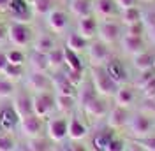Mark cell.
<instances>
[{"label":"cell","instance_id":"1","mask_svg":"<svg viewBox=\"0 0 155 151\" xmlns=\"http://www.w3.org/2000/svg\"><path fill=\"white\" fill-rule=\"evenodd\" d=\"M90 81L95 88V92L99 97H115L116 90H118V85L107 76L106 69L104 67H92L90 69Z\"/></svg>","mask_w":155,"mask_h":151},{"label":"cell","instance_id":"2","mask_svg":"<svg viewBox=\"0 0 155 151\" xmlns=\"http://www.w3.org/2000/svg\"><path fill=\"white\" fill-rule=\"evenodd\" d=\"M7 39L14 47H23L34 42V30L30 28L28 23L12 21L7 27Z\"/></svg>","mask_w":155,"mask_h":151},{"label":"cell","instance_id":"3","mask_svg":"<svg viewBox=\"0 0 155 151\" xmlns=\"http://www.w3.org/2000/svg\"><path fill=\"white\" fill-rule=\"evenodd\" d=\"M127 127L136 139H145V137H150V132L153 128V120L146 113H136L129 118Z\"/></svg>","mask_w":155,"mask_h":151},{"label":"cell","instance_id":"4","mask_svg":"<svg viewBox=\"0 0 155 151\" xmlns=\"http://www.w3.org/2000/svg\"><path fill=\"white\" fill-rule=\"evenodd\" d=\"M87 53H88V60H90V65L92 67H104L111 60L109 46L104 44L102 40H99V39L88 44Z\"/></svg>","mask_w":155,"mask_h":151},{"label":"cell","instance_id":"5","mask_svg":"<svg viewBox=\"0 0 155 151\" xmlns=\"http://www.w3.org/2000/svg\"><path fill=\"white\" fill-rule=\"evenodd\" d=\"M32 104H34V114L39 118H49V114L55 109V95L51 92H42V93L32 95Z\"/></svg>","mask_w":155,"mask_h":151},{"label":"cell","instance_id":"6","mask_svg":"<svg viewBox=\"0 0 155 151\" xmlns=\"http://www.w3.org/2000/svg\"><path fill=\"white\" fill-rule=\"evenodd\" d=\"M122 37V28L120 23H116L115 19H102L99 23V30H97V39L102 40L104 44H113Z\"/></svg>","mask_w":155,"mask_h":151},{"label":"cell","instance_id":"7","mask_svg":"<svg viewBox=\"0 0 155 151\" xmlns=\"http://www.w3.org/2000/svg\"><path fill=\"white\" fill-rule=\"evenodd\" d=\"M67 127H69V118H65V116L49 118L48 123H46L48 139L53 142H62L67 137Z\"/></svg>","mask_w":155,"mask_h":151},{"label":"cell","instance_id":"8","mask_svg":"<svg viewBox=\"0 0 155 151\" xmlns=\"http://www.w3.org/2000/svg\"><path fill=\"white\" fill-rule=\"evenodd\" d=\"M12 107L18 113L19 120L34 114V104H32V93L27 90H19L12 95Z\"/></svg>","mask_w":155,"mask_h":151},{"label":"cell","instance_id":"9","mask_svg":"<svg viewBox=\"0 0 155 151\" xmlns=\"http://www.w3.org/2000/svg\"><path fill=\"white\" fill-rule=\"evenodd\" d=\"M27 88L34 93H42V92H49L53 90V81L46 72H35L32 70L27 77Z\"/></svg>","mask_w":155,"mask_h":151},{"label":"cell","instance_id":"10","mask_svg":"<svg viewBox=\"0 0 155 151\" xmlns=\"http://www.w3.org/2000/svg\"><path fill=\"white\" fill-rule=\"evenodd\" d=\"M42 128H44V121H42V118H39L35 114H30L27 118L19 120V130H21V133L27 139L39 137L41 132H42Z\"/></svg>","mask_w":155,"mask_h":151},{"label":"cell","instance_id":"11","mask_svg":"<svg viewBox=\"0 0 155 151\" xmlns=\"http://www.w3.org/2000/svg\"><path fill=\"white\" fill-rule=\"evenodd\" d=\"M46 23H48V27H49L51 32L62 34V32H65L67 27H69V16L64 9L53 7V9L46 14Z\"/></svg>","mask_w":155,"mask_h":151},{"label":"cell","instance_id":"12","mask_svg":"<svg viewBox=\"0 0 155 151\" xmlns=\"http://www.w3.org/2000/svg\"><path fill=\"white\" fill-rule=\"evenodd\" d=\"M97 30H99V19L90 14V16H85V18L78 19V34L81 37H85L87 40H94L97 37Z\"/></svg>","mask_w":155,"mask_h":151},{"label":"cell","instance_id":"13","mask_svg":"<svg viewBox=\"0 0 155 151\" xmlns=\"http://www.w3.org/2000/svg\"><path fill=\"white\" fill-rule=\"evenodd\" d=\"M12 14L14 21H19V23H28L32 21V7L25 0H11L9 2V9H7Z\"/></svg>","mask_w":155,"mask_h":151},{"label":"cell","instance_id":"14","mask_svg":"<svg viewBox=\"0 0 155 151\" xmlns=\"http://www.w3.org/2000/svg\"><path fill=\"white\" fill-rule=\"evenodd\" d=\"M129 118H130V113L125 107H120V105H115L113 109H109L107 113V127L113 128V130H118V128H124L129 123Z\"/></svg>","mask_w":155,"mask_h":151},{"label":"cell","instance_id":"15","mask_svg":"<svg viewBox=\"0 0 155 151\" xmlns=\"http://www.w3.org/2000/svg\"><path fill=\"white\" fill-rule=\"evenodd\" d=\"M16 127H19V116L14 111L12 105H2L0 107V130L12 132Z\"/></svg>","mask_w":155,"mask_h":151},{"label":"cell","instance_id":"16","mask_svg":"<svg viewBox=\"0 0 155 151\" xmlns=\"http://www.w3.org/2000/svg\"><path fill=\"white\" fill-rule=\"evenodd\" d=\"M104 69H106L107 76H109L118 86L124 85V83L127 81V69H125V65H124L122 60H118V58H111L106 65H104Z\"/></svg>","mask_w":155,"mask_h":151},{"label":"cell","instance_id":"17","mask_svg":"<svg viewBox=\"0 0 155 151\" xmlns=\"http://www.w3.org/2000/svg\"><path fill=\"white\" fill-rule=\"evenodd\" d=\"M94 12L102 19H113L120 14L115 0H94Z\"/></svg>","mask_w":155,"mask_h":151},{"label":"cell","instance_id":"18","mask_svg":"<svg viewBox=\"0 0 155 151\" xmlns=\"http://www.w3.org/2000/svg\"><path fill=\"white\" fill-rule=\"evenodd\" d=\"M83 111H85V114H87L88 118H92V120H99V118L107 116V113H109V105H107V102H106L104 97H95L90 104L83 107Z\"/></svg>","mask_w":155,"mask_h":151},{"label":"cell","instance_id":"19","mask_svg":"<svg viewBox=\"0 0 155 151\" xmlns=\"http://www.w3.org/2000/svg\"><path fill=\"white\" fill-rule=\"evenodd\" d=\"M120 46L124 49V53L134 56L137 53L145 51V40H143V37H134V35L124 34V35L120 37Z\"/></svg>","mask_w":155,"mask_h":151},{"label":"cell","instance_id":"20","mask_svg":"<svg viewBox=\"0 0 155 151\" xmlns=\"http://www.w3.org/2000/svg\"><path fill=\"white\" fill-rule=\"evenodd\" d=\"M88 135V127L83 123V120H79L78 116H71L69 118V127H67V137L71 141H83Z\"/></svg>","mask_w":155,"mask_h":151},{"label":"cell","instance_id":"21","mask_svg":"<svg viewBox=\"0 0 155 151\" xmlns=\"http://www.w3.org/2000/svg\"><path fill=\"white\" fill-rule=\"evenodd\" d=\"M76 104L81 105V109L85 107V105H88L95 97H99L95 92V88H94V85H92V81L90 79H83V83L78 86V90H76Z\"/></svg>","mask_w":155,"mask_h":151},{"label":"cell","instance_id":"22","mask_svg":"<svg viewBox=\"0 0 155 151\" xmlns=\"http://www.w3.org/2000/svg\"><path fill=\"white\" fill-rule=\"evenodd\" d=\"M53 81V90H55V95H74L76 97V86L69 81L65 74H55V77H51Z\"/></svg>","mask_w":155,"mask_h":151},{"label":"cell","instance_id":"23","mask_svg":"<svg viewBox=\"0 0 155 151\" xmlns=\"http://www.w3.org/2000/svg\"><path fill=\"white\" fill-rule=\"evenodd\" d=\"M136 98V90L132 86H127V85H120L118 86V90H116L115 93V105H120V107H125L129 109L130 104L134 102Z\"/></svg>","mask_w":155,"mask_h":151},{"label":"cell","instance_id":"24","mask_svg":"<svg viewBox=\"0 0 155 151\" xmlns=\"http://www.w3.org/2000/svg\"><path fill=\"white\" fill-rule=\"evenodd\" d=\"M69 11L78 19L90 16L94 12V2L92 0H69Z\"/></svg>","mask_w":155,"mask_h":151},{"label":"cell","instance_id":"25","mask_svg":"<svg viewBox=\"0 0 155 151\" xmlns=\"http://www.w3.org/2000/svg\"><path fill=\"white\" fill-rule=\"evenodd\" d=\"M57 47V40L51 34H41L34 42H32V51H37V53H44L48 55L51 49Z\"/></svg>","mask_w":155,"mask_h":151},{"label":"cell","instance_id":"26","mask_svg":"<svg viewBox=\"0 0 155 151\" xmlns=\"http://www.w3.org/2000/svg\"><path fill=\"white\" fill-rule=\"evenodd\" d=\"M88 44H90V40H87L85 37H81L78 32H71V34L67 35V42H65V47L79 55V53L87 51Z\"/></svg>","mask_w":155,"mask_h":151},{"label":"cell","instance_id":"27","mask_svg":"<svg viewBox=\"0 0 155 151\" xmlns=\"http://www.w3.org/2000/svg\"><path fill=\"white\" fill-rule=\"evenodd\" d=\"M153 60H155V55H152L150 51H141L132 56V65L141 72V70H148V69H153Z\"/></svg>","mask_w":155,"mask_h":151},{"label":"cell","instance_id":"28","mask_svg":"<svg viewBox=\"0 0 155 151\" xmlns=\"http://www.w3.org/2000/svg\"><path fill=\"white\" fill-rule=\"evenodd\" d=\"M120 21L129 27V25H134V23H139V21H143V12L139 7H129V9H124L120 11Z\"/></svg>","mask_w":155,"mask_h":151},{"label":"cell","instance_id":"29","mask_svg":"<svg viewBox=\"0 0 155 151\" xmlns=\"http://www.w3.org/2000/svg\"><path fill=\"white\" fill-rule=\"evenodd\" d=\"M76 107V97L74 95H55V109L67 114Z\"/></svg>","mask_w":155,"mask_h":151},{"label":"cell","instance_id":"30","mask_svg":"<svg viewBox=\"0 0 155 151\" xmlns=\"http://www.w3.org/2000/svg\"><path fill=\"white\" fill-rule=\"evenodd\" d=\"M28 62H30V67H32V70H35V72H46L49 69L48 65V55H44V53H37V51H32L28 56Z\"/></svg>","mask_w":155,"mask_h":151},{"label":"cell","instance_id":"31","mask_svg":"<svg viewBox=\"0 0 155 151\" xmlns=\"http://www.w3.org/2000/svg\"><path fill=\"white\" fill-rule=\"evenodd\" d=\"M48 65L53 70H60L62 67L65 65V60H64V47H55L48 53Z\"/></svg>","mask_w":155,"mask_h":151},{"label":"cell","instance_id":"32","mask_svg":"<svg viewBox=\"0 0 155 151\" xmlns=\"http://www.w3.org/2000/svg\"><path fill=\"white\" fill-rule=\"evenodd\" d=\"M64 60H65V67L69 70H85L79 55L74 53V51H71V49H67V47H64Z\"/></svg>","mask_w":155,"mask_h":151},{"label":"cell","instance_id":"33","mask_svg":"<svg viewBox=\"0 0 155 151\" xmlns=\"http://www.w3.org/2000/svg\"><path fill=\"white\" fill-rule=\"evenodd\" d=\"M23 72H25L23 65H12V63H7V67H5L0 74L4 76L5 79H9V81H12V83H16V81H19V79L23 77Z\"/></svg>","mask_w":155,"mask_h":151},{"label":"cell","instance_id":"34","mask_svg":"<svg viewBox=\"0 0 155 151\" xmlns=\"http://www.w3.org/2000/svg\"><path fill=\"white\" fill-rule=\"evenodd\" d=\"M111 139H113V133L111 132H99V133H95V137H94V141H92L94 149L95 151H106L107 144H109Z\"/></svg>","mask_w":155,"mask_h":151},{"label":"cell","instance_id":"35","mask_svg":"<svg viewBox=\"0 0 155 151\" xmlns=\"http://www.w3.org/2000/svg\"><path fill=\"white\" fill-rule=\"evenodd\" d=\"M0 151H16V139L11 132L0 130Z\"/></svg>","mask_w":155,"mask_h":151},{"label":"cell","instance_id":"36","mask_svg":"<svg viewBox=\"0 0 155 151\" xmlns=\"http://www.w3.org/2000/svg\"><path fill=\"white\" fill-rule=\"evenodd\" d=\"M53 7H55V0H35L32 4V12L34 14H41V16H46Z\"/></svg>","mask_w":155,"mask_h":151},{"label":"cell","instance_id":"37","mask_svg":"<svg viewBox=\"0 0 155 151\" xmlns=\"http://www.w3.org/2000/svg\"><path fill=\"white\" fill-rule=\"evenodd\" d=\"M7 55V62L12 63V65H25V60H27V55L19 49V47H12L9 51H5Z\"/></svg>","mask_w":155,"mask_h":151},{"label":"cell","instance_id":"38","mask_svg":"<svg viewBox=\"0 0 155 151\" xmlns=\"http://www.w3.org/2000/svg\"><path fill=\"white\" fill-rule=\"evenodd\" d=\"M16 93V86L12 81L5 79L4 76L0 74V98H9Z\"/></svg>","mask_w":155,"mask_h":151},{"label":"cell","instance_id":"39","mask_svg":"<svg viewBox=\"0 0 155 151\" xmlns=\"http://www.w3.org/2000/svg\"><path fill=\"white\" fill-rule=\"evenodd\" d=\"M28 149L30 151H51V146H49L48 139L39 135V137L28 139Z\"/></svg>","mask_w":155,"mask_h":151},{"label":"cell","instance_id":"40","mask_svg":"<svg viewBox=\"0 0 155 151\" xmlns=\"http://www.w3.org/2000/svg\"><path fill=\"white\" fill-rule=\"evenodd\" d=\"M155 77V69H148V70H141L139 72V77H137V81H136V86L141 90L145 85H148L152 79Z\"/></svg>","mask_w":155,"mask_h":151},{"label":"cell","instance_id":"41","mask_svg":"<svg viewBox=\"0 0 155 151\" xmlns=\"http://www.w3.org/2000/svg\"><path fill=\"white\" fill-rule=\"evenodd\" d=\"M64 74H65V77H67L69 81H71L72 85L76 86V88L81 85V83H83V79H85V76H83V70H69V69H67Z\"/></svg>","mask_w":155,"mask_h":151},{"label":"cell","instance_id":"42","mask_svg":"<svg viewBox=\"0 0 155 151\" xmlns=\"http://www.w3.org/2000/svg\"><path fill=\"white\" fill-rule=\"evenodd\" d=\"M145 32H146L145 23H143V21H139V23H134V25H129L125 34L134 35V37H143V34H145Z\"/></svg>","mask_w":155,"mask_h":151},{"label":"cell","instance_id":"43","mask_svg":"<svg viewBox=\"0 0 155 151\" xmlns=\"http://www.w3.org/2000/svg\"><path fill=\"white\" fill-rule=\"evenodd\" d=\"M125 142L122 141L120 137H115L113 135V139L109 141V144H107V148H106V151H125Z\"/></svg>","mask_w":155,"mask_h":151},{"label":"cell","instance_id":"44","mask_svg":"<svg viewBox=\"0 0 155 151\" xmlns=\"http://www.w3.org/2000/svg\"><path fill=\"white\" fill-rule=\"evenodd\" d=\"M150 19H152V21H143V23H145V28H146V32H148L150 40L155 44V12H152Z\"/></svg>","mask_w":155,"mask_h":151},{"label":"cell","instance_id":"45","mask_svg":"<svg viewBox=\"0 0 155 151\" xmlns=\"http://www.w3.org/2000/svg\"><path fill=\"white\" fill-rule=\"evenodd\" d=\"M141 92H143V97L145 98H155V77L148 85H145L141 88Z\"/></svg>","mask_w":155,"mask_h":151},{"label":"cell","instance_id":"46","mask_svg":"<svg viewBox=\"0 0 155 151\" xmlns=\"http://www.w3.org/2000/svg\"><path fill=\"white\" fill-rule=\"evenodd\" d=\"M137 142H139L146 151H155V137H145V139H139Z\"/></svg>","mask_w":155,"mask_h":151},{"label":"cell","instance_id":"47","mask_svg":"<svg viewBox=\"0 0 155 151\" xmlns=\"http://www.w3.org/2000/svg\"><path fill=\"white\" fill-rule=\"evenodd\" d=\"M118 9L124 11V9H129V7H134L136 5V0H115Z\"/></svg>","mask_w":155,"mask_h":151},{"label":"cell","instance_id":"48","mask_svg":"<svg viewBox=\"0 0 155 151\" xmlns=\"http://www.w3.org/2000/svg\"><path fill=\"white\" fill-rule=\"evenodd\" d=\"M125 151H146V149L139 144V142H130V144L125 148Z\"/></svg>","mask_w":155,"mask_h":151},{"label":"cell","instance_id":"49","mask_svg":"<svg viewBox=\"0 0 155 151\" xmlns=\"http://www.w3.org/2000/svg\"><path fill=\"white\" fill-rule=\"evenodd\" d=\"M7 63H9V62H7V55H5L4 51H0V72L7 67Z\"/></svg>","mask_w":155,"mask_h":151},{"label":"cell","instance_id":"50","mask_svg":"<svg viewBox=\"0 0 155 151\" xmlns=\"http://www.w3.org/2000/svg\"><path fill=\"white\" fill-rule=\"evenodd\" d=\"M9 2L11 0H0V11H7L9 9Z\"/></svg>","mask_w":155,"mask_h":151},{"label":"cell","instance_id":"51","mask_svg":"<svg viewBox=\"0 0 155 151\" xmlns=\"http://www.w3.org/2000/svg\"><path fill=\"white\" fill-rule=\"evenodd\" d=\"M71 149H72V151H87V148H85L83 144H72V146H71Z\"/></svg>","mask_w":155,"mask_h":151},{"label":"cell","instance_id":"52","mask_svg":"<svg viewBox=\"0 0 155 151\" xmlns=\"http://www.w3.org/2000/svg\"><path fill=\"white\" fill-rule=\"evenodd\" d=\"M7 37V30L4 28V27H0V44L4 42V39Z\"/></svg>","mask_w":155,"mask_h":151},{"label":"cell","instance_id":"53","mask_svg":"<svg viewBox=\"0 0 155 151\" xmlns=\"http://www.w3.org/2000/svg\"><path fill=\"white\" fill-rule=\"evenodd\" d=\"M25 2H27V4H28L30 7H32V4H34V2H35V0H25Z\"/></svg>","mask_w":155,"mask_h":151},{"label":"cell","instance_id":"54","mask_svg":"<svg viewBox=\"0 0 155 151\" xmlns=\"http://www.w3.org/2000/svg\"><path fill=\"white\" fill-rule=\"evenodd\" d=\"M64 151H72V149H71V146H65V148H64Z\"/></svg>","mask_w":155,"mask_h":151},{"label":"cell","instance_id":"55","mask_svg":"<svg viewBox=\"0 0 155 151\" xmlns=\"http://www.w3.org/2000/svg\"><path fill=\"white\" fill-rule=\"evenodd\" d=\"M145 2H155V0H145Z\"/></svg>","mask_w":155,"mask_h":151},{"label":"cell","instance_id":"56","mask_svg":"<svg viewBox=\"0 0 155 151\" xmlns=\"http://www.w3.org/2000/svg\"><path fill=\"white\" fill-rule=\"evenodd\" d=\"M153 69H155V60H153Z\"/></svg>","mask_w":155,"mask_h":151},{"label":"cell","instance_id":"57","mask_svg":"<svg viewBox=\"0 0 155 151\" xmlns=\"http://www.w3.org/2000/svg\"><path fill=\"white\" fill-rule=\"evenodd\" d=\"M153 12H155V9H153Z\"/></svg>","mask_w":155,"mask_h":151},{"label":"cell","instance_id":"58","mask_svg":"<svg viewBox=\"0 0 155 151\" xmlns=\"http://www.w3.org/2000/svg\"><path fill=\"white\" fill-rule=\"evenodd\" d=\"M153 100H155V98H153Z\"/></svg>","mask_w":155,"mask_h":151}]
</instances>
